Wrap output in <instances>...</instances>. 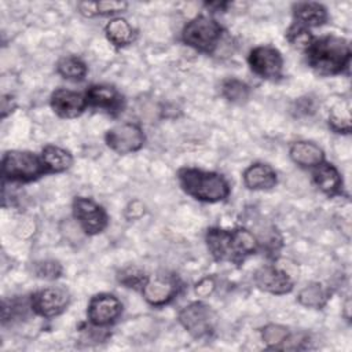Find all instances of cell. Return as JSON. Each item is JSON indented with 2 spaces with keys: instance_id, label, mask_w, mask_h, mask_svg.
Listing matches in <instances>:
<instances>
[{
  "instance_id": "cell-25",
  "label": "cell",
  "mask_w": 352,
  "mask_h": 352,
  "mask_svg": "<svg viewBox=\"0 0 352 352\" xmlns=\"http://www.w3.org/2000/svg\"><path fill=\"white\" fill-rule=\"evenodd\" d=\"M56 70L63 78L72 80V81L82 80L87 74L85 63L77 56H65V58H62L56 65Z\"/></svg>"
},
{
  "instance_id": "cell-13",
  "label": "cell",
  "mask_w": 352,
  "mask_h": 352,
  "mask_svg": "<svg viewBox=\"0 0 352 352\" xmlns=\"http://www.w3.org/2000/svg\"><path fill=\"white\" fill-rule=\"evenodd\" d=\"M256 286L267 293L285 294L293 289V280L276 265H263L254 272Z\"/></svg>"
},
{
  "instance_id": "cell-16",
  "label": "cell",
  "mask_w": 352,
  "mask_h": 352,
  "mask_svg": "<svg viewBox=\"0 0 352 352\" xmlns=\"http://www.w3.org/2000/svg\"><path fill=\"white\" fill-rule=\"evenodd\" d=\"M276 182V172L267 164H253L243 172V183L249 190H270Z\"/></svg>"
},
{
  "instance_id": "cell-19",
  "label": "cell",
  "mask_w": 352,
  "mask_h": 352,
  "mask_svg": "<svg viewBox=\"0 0 352 352\" xmlns=\"http://www.w3.org/2000/svg\"><path fill=\"white\" fill-rule=\"evenodd\" d=\"M314 182L315 184L319 187V190L322 192H324L326 195H336L341 191L342 187V179L340 172L337 170V168L331 164L327 162H322L318 166H315L314 172Z\"/></svg>"
},
{
  "instance_id": "cell-14",
  "label": "cell",
  "mask_w": 352,
  "mask_h": 352,
  "mask_svg": "<svg viewBox=\"0 0 352 352\" xmlns=\"http://www.w3.org/2000/svg\"><path fill=\"white\" fill-rule=\"evenodd\" d=\"M85 98L89 106L104 110L106 113L113 116L121 113L124 109L122 95L111 85H91L85 94Z\"/></svg>"
},
{
  "instance_id": "cell-23",
  "label": "cell",
  "mask_w": 352,
  "mask_h": 352,
  "mask_svg": "<svg viewBox=\"0 0 352 352\" xmlns=\"http://www.w3.org/2000/svg\"><path fill=\"white\" fill-rule=\"evenodd\" d=\"M329 125L338 133L351 132V107L349 102H338L329 113Z\"/></svg>"
},
{
  "instance_id": "cell-6",
  "label": "cell",
  "mask_w": 352,
  "mask_h": 352,
  "mask_svg": "<svg viewBox=\"0 0 352 352\" xmlns=\"http://www.w3.org/2000/svg\"><path fill=\"white\" fill-rule=\"evenodd\" d=\"M179 322L191 336L205 337L213 331L216 315L209 305L194 301L179 312Z\"/></svg>"
},
{
  "instance_id": "cell-11",
  "label": "cell",
  "mask_w": 352,
  "mask_h": 352,
  "mask_svg": "<svg viewBox=\"0 0 352 352\" xmlns=\"http://www.w3.org/2000/svg\"><path fill=\"white\" fill-rule=\"evenodd\" d=\"M179 292V282L172 275H153L147 276L142 287L143 297L154 307L168 304Z\"/></svg>"
},
{
  "instance_id": "cell-8",
  "label": "cell",
  "mask_w": 352,
  "mask_h": 352,
  "mask_svg": "<svg viewBox=\"0 0 352 352\" xmlns=\"http://www.w3.org/2000/svg\"><path fill=\"white\" fill-rule=\"evenodd\" d=\"M70 302V294L65 287L51 286L36 292L30 298V308L43 318L60 315Z\"/></svg>"
},
{
  "instance_id": "cell-22",
  "label": "cell",
  "mask_w": 352,
  "mask_h": 352,
  "mask_svg": "<svg viewBox=\"0 0 352 352\" xmlns=\"http://www.w3.org/2000/svg\"><path fill=\"white\" fill-rule=\"evenodd\" d=\"M297 298L301 305L319 309L326 305L329 300V292L320 283H309L300 290Z\"/></svg>"
},
{
  "instance_id": "cell-26",
  "label": "cell",
  "mask_w": 352,
  "mask_h": 352,
  "mask_svg": "<svg viewBox=\"0 0 352 352\" xmlns=\"http://www.w3.org/2000/svg\"><path fill=\"white\" fill-rule=\"evenodd\" d=\"M289 337V330L285 326L280 324H267L261 330V338L263 341L271 346V348H280L282 344L286 341Z\"/></svg>"
},
{
  "instance_id": "cell-15",
  "label": "cell",
  "mask_w": 352,
  "mask_h": 352,
  "mask_svg": "<svg viewBox=\"0 0 352 352\" xmlns=\"http://www.w3.org/2000/svg\"><path fill=\"white\" fill-rule=\"evenodd\" d=\"M87 98L78 92L59 88L51 95V107L62 118H76L87 107Z\"/></svg>"
},
{
  "instance_id": "cell-4",
  "label": "cell",
  "mask_w": 352,
  "mask_h": 352,
  "mask_svg": "<svg viewBox=\"0 0 352 352\" xmlns=\"http://www.w3.org/2000/svg\"><path fill=\"white\" fill-rule=\"evenodd\" d=\"M1 169L6 179L15 182H32L48 172L41 158L21 150L7 151L3 155Z\"/></svg>"
},
{
  "instance_id": "cell-24",
  "label": "cell",
  "mask_w": 352,
  "mask_h": 352,
  "mask_svg": "<svg viewBox=\"0 0 352 352\" xmlns=\"http://www.w3.org/2000/svg\"><path fill=\"white\" fill-rule=\"evenodd\" d=\"M221 95L231 103H246L250 96V88L246 82L238 78H227L221 84Z\"/></svg>"
},
{
  "instance_id": "cell-18",
  "label": "cell",
  "mask_w": 352,
  "mask_h": 352,
  "mask_svg": "<svg viewBox=\"0 0 352 352\" xmlns=\"http://www.w3.org/2000/svg\"><path fill=\"white\" fill-rule=\"evenodd\" d=\"M289 153L292 160L302 168H315L324 161L323 150L318 144L307 140L294 142Z\"/></svg>"
},
{
  "instance_id": "cell-2",
  "label": "cell",
  "mask_w": 352,
  "mask_h": 352,
  "mask_svg": "<svg viewBox=\"0 0 352 352\" xmlns=\"http://www.w3.org/2000/svg\"><path fill=\"white\" fill-rule=\"evenodd\" d=\"M307 60L320 76L338 74L349 66L351 47L345 38L337 36L312 38L307 47Z\"/></svg>"
},
{
  "instance_id": "cell-29",
  "label": "cell",
  "mask_w": 352,
  "mask_h": 352,
  "mask_svg": "<svg viewBox=\"0 0 352 352\" xmlns=\"http://www.w3.org/2000/svg\"><path fill=\"white\" fill-rule=\"evenodd\" d=\"M34 272L38 278L44 279H55L62 274V267L58 261L54 260H44L40 263H36Z\"/></svg>"
},
{
  "instance_id": "cell-28",
  "label": "cell",
  "mask_w": 352,
  "mask_h": 352,
  "mask_svg": "<svg viewBox=\"0 0 352 352\" xmlns=\"http://www.w3.org/2000/svg\"><path fill=\"white\" fill-rule=\"evenodd\" d=\"M286 36H287V40H289L293 45H296V47H298V48H305V50H307V47H308V45L311 44V41H312V36L309 34L308 29H307V28H302V26H300V25H297V23H294V25L290 26V29L287 30Z\"/></svg>"
},
{
  "instance_id": "cell-10",
  "label": "cell",
  "mask_w": 352,
  "mask_h": 352,
  "mask_svg": "<svg viewBox=\"0 0 352 352\" xmlns=\"http://www.w3.org/2000/svg\"><path fill=\"white\" fill-rule=\"evenodd\" d=\"M250 69L267 80H278L282 76L283 59L280 52L271 45H258L248 56Z\"/></svg>"
},
{
  "instance_id": "cell-20",
  "label": "cell",
  "mask_w": 352,
  "mask_h": 352,
  "mask_svg": "<svg viewBox=\"0 0 352 352\" xmlns=\"http://www.w3.org/2000/svg\"><path fill=\"white\" fill-rule=\"evenodd\" d=\"M41 160H43L47 170L55 172V173L65 172L73 164V155L67 150L54 146V144H48L43 148Z\"/></svg>"
},
{
  "instance_id": "cell-27",
  "label": "cell",
  "mask_w": 352,
  "mask_h": 352,
  "mask_svg": "<svg viewBox=\"0 0 352 352\" xmlns=\"http://www.w3.org/2000/svg\"><path fill=\"white\" fill-rule=\"evenodd\" d=\"M118 280L120 283H122L125 287H131V289H140L143 287V285L147 280V276L144 275V272L142 270H139L138 267H128L124 268L120 274H118Z\"/></svg>"
},
{
  "instance_id": "cell-12",
  "label": "cell",
  "mask_w": 352,
  "mask_h": 352,
  "mask_svg": "<svg viewBox=\"0 0 352 352\" xmlns=\"http://www.w3.org/2000/svg\"><path fill=\"white\" fill-rule=\"evenodd\" d=\"M121 311H122V304L116 296L102 293L91 298L88 304L87 315L89 322L94 326L102 327L113 323L121 315Z\"/></svg>"
},
{
  "instance_id": "cell-7",
  "label": "cell",
  "mask_w": 352,
  "mask_h": 352,
  "mask_svg": "<svg viewBox=\"0 0 352 352\" xmlns=\"http://www.w3.org/2000/svg\"><path fill=\"white\" fill-rule=\"evenodd\" d=\"M144 133L142 128L132 122H122L106 132V144L118 154H129L138 151L144 144Z\"/></svg>"
},
{
  "instance_id": "cell-9",
  "label": "cell",
  "mask_w": 352,
  "mask_h": 352,
  "mask_svg": "<svg viewBox=\"0 0 352 352\" xmlns=\"http://www.w3.org/2000/svg\"><path fill=\"white\" fill-rule=\"evenodd\" d=\"M73 213L81 228L88 235L102 232L107 227V213L91 198L76 197L73 201Z\"/></svg>"
},
{
  "instance_id": "cell-5",
  "label": "cell",
  "mask_w": 352,
  "mask_h": 352,
  "mask_svg": "<svg viewBox=\"0 0 352 352\" xmlns=\"http://www.w3.org/2000/svg\"><path fill=\"white\" fill-rule=\"evenodd\" d=\"M221 26L209 16H195L183 29V41L202 52H212L221 37Z\"/></svg>"
},
{
  "instance_id": "cell-17",
  "label": "cell",
  "mask_w": 352,
  "mask_h": 352,
  "mask_svg": "<svg viewBox=\"0 0 352 352\" xmlns=\"http://www.w3.org/2000/svg\"><path fill=\"white\" fill-rule=\"evenodd\" d=\"M293 14L296 18L294 23L307 29L320 26L327 21V10L324 8V6L315 1L294 4Z\"/></svg>"
},
{
  "instance_id": "cell-1",
  "label": "cell",
  "mask_w": 352,
  "mask_h": 352,
  "mask_svg": "<svg viewBox=\"0 0 352 352\" xmlns=\"http://www.w3.org/2000/svg\"><path fill=\"white\" fill-rule=\"evenodd\" d=\"M205 239L209 253L217 261H243L257 250L258 245L256 236L246 228L231 231L213 227L206 231Z\"/></svg>"
},
{
  "instance_id": "cell-30",
  "label": "cell",
  "mask_w": 352,
  "mask_h": 352,
  "mask_svg": "<svg viewBox=\"0 0 352 352\" xmlns=\"http://www.w3.org/2000/svg\"><path fill=\"white\" fill-rule=\"evenodd\" d=\"M125 1H94V16L110 15L126 10Z\"/></svg>"
},
{
  "instance_id": "cell-3",
  "label": "cell",
  "mask_w": 352,
  "mask_h": 352,
  "mask_svg": "<svg viewBox=\"0 0 352 352\" xmlns=\"http://www.w3.org/2000/svg\"><path fill=\"white\" fill-rule=\"evenodd\" d=\"M179 183L184 192L204 202H219L228 197L230 187L226 179L214 172L197 168H182L177 172Z\"/></svg>"
},
{
  "instance_id": "cell-31",
  "label": "cell",
  "mask_w": 352,
  "mask_h": 352,
  "mask_svg": "<svg viewBox=\"0 0 352 352\" xmlns=\"http://www.w3.org/2000/svg\"><path fill=\"white\" fill-rule=\"evenodd\" d=\"M214 287H216V283H214L213 278L206 276V278H202V279L195 285L194 292H195V294H197L198 297H208V296H210V294L213 293Z\"/></svg>"
},
{
  "instance_id": "cell-21",
  "label": "cell",
  "mask_w": 352,
  "mask_h": 352,
  "mask_svg": "<svg viewBox=\"0 0 352 352\" xmlns=\"http://www.w3.org/2000/svg\"><path fill=\"white\" fill-rule=\"evenodd\" d=\"M109 41L117 47H125L133 41V29L124 18H113L104 28Z\"/></svg>"
},
{
  "instance_id": "cell-32",
  "label": "cell",
  "mask_w": 352,
  "mask_h": 352,
  "mask_svg": "<svg viewBox=\"0 0 352 352\" xmlns=\"http://www.w3.org/2000/svg\"><path fill=\"white\" fill-rule=\"evenodd\" d=\"M14 109H15V102H14L12 96H3V99H1V117L4 118Z\"/></svg>"
}]
</instances>
